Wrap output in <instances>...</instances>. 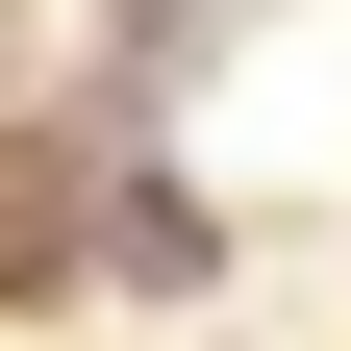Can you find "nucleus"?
I'll return each instance as SVG.
<instances>
[{"label": "nucleus", "mask_w": 351, "mask_h": 351, "mask_svg": "<svg viewBox=\"0 0 351 351\" xmlns=\"http://www.w3.org/2000/svg\"><path fill=\"white\" fill-rule=\"evenodd\" d=\"M51 251H75V226H51V176L0 151V276H51Z\"/></svg>", "instance_id": "1"}]
</instances>
